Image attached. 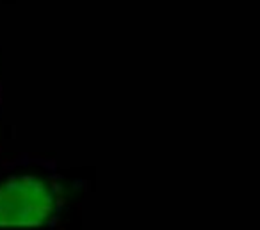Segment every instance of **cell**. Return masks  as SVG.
<instances>
[{
	"instance_id": "6da1fadb",
	"label": "cell",
	"mask_w": 260,
	"mask_h": 230,
	"mask_svg": "<svg viewBox=\"0 0 260 230\" xmlns=\"http://www.w3.org/2000/svg\"><path fill=\"white\" fill-rule=\"evenodd\" d=\"M54 207V191L38 177L18 175L0 182V226L41 225Z\"/></svg>"
}]
</instances>
